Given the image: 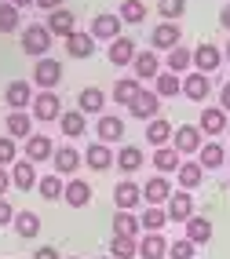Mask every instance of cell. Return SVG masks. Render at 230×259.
<instances>
[{
	"mask_svg": "<svg viewBox=\"0 0 230 259\" xmlns=\"http://www.w3.org/2000/svg\"><path fill=\"white\" fill-rule=\"evenodd\" d=\"M48 48H51V33H48V26L33 22V26L22 29V51H26V55L44 59V55H48Z\"/></svg>",
	"mask_w": 230,
	"mask_h": 259,
	"instance_id": "1",
	"label": "cell"
},
{
	"mask_svg": "<svg viewBox=\"0 0 230 259\" xmlns=\"http://www.w3.org/2000/svg\"><path fill=\"white\" fill-rule=\"evenodd\" d=\"M33 120H41V124H48V120H59L62 117V99L55 95V92H41V95H33Z\"/></svg>",
	"mask_w": 230,
	"mask_h": 259,
	"instance_id": "2",
	"label": "cell"
},
{
	"mask_svg": "<svg viewBox=\"0 0 230 259\" xmlns=\"http://www.w3.org/2000/svg\"><path fill=\"white\" fill-rule=\"evenodd\" d=\"M205 146V139H201V128H194V124H186V128H175L172 132V150L179 153V157H194Z\"/></svg>",
	"mask_w": 230,
	"mask_h": 259,
	"instance_id": "3",
	"label": "cell"
},
{
	"mask_svg": "<svg viewBox=\"0 0 230 259\" xmlns=\"http://www.w3.org/2000/svg\"><path fill=\"white\" fill-rule=\"evenodd\" d=\"M62 80V66L55 59H37V66H33V84H41V92H55V84Z\"/></svg>",
	"mask_w": 230,
	"mask_h": 259,
	"instance_id": "4",
	"label": "cell"
},
{
	"mask_svg": "<svg viewBox=\"0 0 230 259\" xmlns=\"http://www.w3.org/2000/svg\"><path fill=\"white\" fill-rule=\"evenodd\" d=\"M190 55H194V70H198V73H212V70H219V66H223V51L216 48V44H198V48H194L190 51Z\"/></svg>",
	"mask_w": 230,
	"mask_h": 259,
	"instance_id": "5",
	"label": "cell"
},
{
	"mask_svg": "<svg viewBox=\"0 0 230 259\" xmlns=\"http://www.w3.org/2000/svg\"><path fill=\"white\" fill-rule=\"evenodd\" d=\"M88 33H92L95 40H117V37H121V15H110V11L95 15Z\"/></svg>",
	"mask_w": 230,
	"mask_h": 259,
	"instance_id": "6",
	"label": "cell"
},
{
	"mask_svg": "<svg viewBox=\"0 0 230 259\" xmlns=\"http://www.w3.org/2000/svg\"><path fill=\"white\" fill-rule=\"evenodd\" d=\"M165 212H168V219H175V223H186V219L194 215V197H190V190H172Z\"/></svg>",
	"mask_w": 230,
	"mask_h": 259,
	"instance_id": "7",
	"label": "cell"
},
{
	"mask_svg": "<svg viewBox=\"0 0 230 259\" xmlns=\"http://www.w3.org/2000/svg\"><path fill=\"white\" fill-rule=\"evenodd\" d=\"M132 70H135V80H154L157 73H161V59H157V51H135L132 59Z\"/></svg>",
	"mask_w": 230,
	"mask_h": 259,
	"instance_id": "8",
	"label": "cell"
},
{
	"mask_svg": "<svg viewBox=\"0 0 230 259\" xmlns=\"http://www.w3.org/2000/svg\"><path fill=\"white\" fill-rule=\"evenodd\" d=\"M179 40H183V29L175 22H161L154 29V37H150L154 51H172V48H179Z\"/></svg>",
	"mask_w": 230,
	"mask_h": 259,
	"instance_id": "9",
	"label": "cell"
},
{
	"mask_svg": "<svg viewBox=\"0 0 230 259\" xmlns=\"http://www.w3.org/2000/svg\"><path fill=\"white\" fill-rule=\"evenodd\" d=\"M157 110H161V99H157L154 92H139V95L132 99V106H128V113H132L135 120H154Z\"/></svg>",
	"mask_w": 230,
	"mask_h": 259,
	"instance_id": "10",
	"label": "cell"
},
{
	"mask_svg": "<svg viewBox=\"0 0 230 259\" xmlns=\"http://www.w3.org/2000/svg\"><path fill=\"white\" fill-rule=\"evenodd\" d=\"M179 92L186 95V99H194V102H201V99H208V92H212V80L205 77V73H186L183 80H179Z\"/></svg>",
	"mask_w": 230,
	"mask_h": 259,
	"instance_id": "11",
	"label": "cell"
},
{
	"mask_svg": "<svg viewBox=\"0 0 230 259\" xmlns=\"http://www.w3.org/2000/svg\"><path fill=\"white\" fill-rule=\"evenodd\" d=\"M95 132H99V139L95 143H117L121 135H125V120L121 117H113V113H99V124H95Z\"/></svg>",
	"mask_w": 230,
	"mask_h": 259,
	"instance_id": "12",
	"label": "cell"
},
{
	"mask_svg": "<svg viewBox=\"0 0 230 259\" xmlns=\"http://www.w3.org/2000/svg\"><path fill=\"white\" fill-rule=\"evenodd\" d=\"M226 113L219 110V106H208V110H201V120H198V128H201V135H212V139H216V135H223L226 132Z\"/></svg>",
	"mask_w": 230,
	"mask_h": 259,
	"instance_id": "13",
	"label": "cell"
},
{
	"mask_svg": "<svg viewBox=\"0 0 230 259\" xmlns=\"http://www.w3.org/2000/svg\"><path fill=\"white\" fill-rule=\"evenodd\" d=\"M92 51H95V37H92V33L73 29V33L66 37V55H69V59H88Z\"/></svg>",
	"mask_w": 230,
	"mask_h": 259,
	"instance_id": "14",
	"label": "cell"
},
{
	"mask_svg": "<svg viewBox=\"0 0 230 259\" xmlns=\"http://www.w3.org/2000/svg\"><path fill=\"white\" fill-rule=\"evenodd\" d=\"M62 201L69 204V208H84V204L92 201V186H88L84 179H69L62 186Z\"/></svg>",
	"mask_w": 230,
	"mask_h": 259,
	"instance_id": "15",
	"label": "cell"
},
{
	"mask_svg": "<svg viewBox=\"0 0 230 259\" xmlns=\"http://www.w3.org/2000/svg\"><path fill=\"white\" fill-rule=\"evenodd\" d=\"M139 201H143V190H139L135 183L125 179V183H117V186H113V204H117L121 212H132Z\"/></svg>",
	"mask_w": 230,
	"mask_h": 259,
	"instance_id": "16",
	"label": "cell"
},
{
	"mask_svg": "<svg viewBox=\"0 0 230 259\" xmlns=\"http://www.w3.org/2000/svg\"><path fill=\"white\" fill-rule=\"evenodd\" d=\"M77 29V15L73 11H51L48 15V33H51V37H69V33H73Z\"/></svg>",
	"mask_w": 230,
	"mask_h": 259,
	"instance_id": "17",
	"label": "cell"
},
{
	"mask_svg": "<svg viewBox=\"0 0 230 259\" xmlns=\"http://www.w3.org/2000/svg\"><path fill=\"white\" fill-rule=\"evenodd\" d=\"M168 197H172V183L165 179V176H154L146 186H143V201H150V204H168Z\"/></svg>",
	"mask_w": 230,
	"mask_h": 259,
	"instance_id": "18",
	"label": "cell"
},
{
	"mask_svg": "<svg viewBox=\"0 0 230 259\" xmlns=\"http://www.w3.org/2000/svg\"><path fill=\"white\" fill-rule=\"evenodd\" d=\"M51 161H55V171H59V176H73V171L81 168V153H77L73 146H55Z\"/></svg>",
	"mask_w": 230,
	"mask_h": 259,
	"instance_id": "19",
	"label": "cell"
},
{
	"mask_svg": "<svg viewBox=\"0 0 230 259\" xmlns=\"http://www.w3.org/2000/svg\"><path fill=\"white\" fill-rule=\"evenodd\" d=\"M4 99H8V106H11V110H26L29 102H33L29 80H11V84H8V92H4Z\"/></svg>",
	"mask_w": 230,
	"mask_h": 259,
	"instance_id": "20",
	"label": "cell"
},
{
	"mask_svg": "<svg viewBox=\"0 0 230 259\" xmlns=\"http://www.w3.org/2000/svg\"><path fill=\"white\" fill-rule=\"evenodd\" d=\"M11 186H19V190H33L37 186V168H33V161H15L11 164Z\"/></svg>",
	"mask_w": 230,
	"mask_h": 259,
	"instance_id": "21",
	"label": "cell"
},
{
	"mask_svg": "<svg viewBox=\"0 0 230 259\" xmlns=\"http://www.w3.org/2000/svg\"><path fill=\"white\" fill-rule=\"evenodd\" d=\"M51 153H55V143H51L48 135H29L26 139V161L37 164V161H48Z\"/></svg>",
	"mask_w": 230,
	"mask_h": 259,
	"instance_id": "22",
	"label": "cell"
},
{
	"mask_svg": "<svg viewBox=\"0 0 230 259\" xmlns=\"http://www.w3.org/2000/svg\"><path fill=\"white\" fill-rule=\"evenodd\" d=\"M113 164L125 171V176H132V171L143 168V150H139V146H121V150L113 153Z\"/></svg>",
	"mask_w": 230,
	"mask_h": 259,
	"instance_id": "23",
	"label": "cell"
},
{
	"mask_svg": "<svg viewBox=\"0 0 230 259\" xmlns=\"http://www.w3.org/2000/svg\"><path fill=\"white\" fill-rule=\"evenodd\" d=\"M8 135L11 139H29L33 135V117L26 110H11L8 113Z\"/></svg>",
	"mask_w": 230,
	"mask_h": 259,
	"instance_id": "24",
	"label": "cell"
},
{
	"mask_svg": "<svg viewBox=\"0 0 230 259\" xmlns=\"http://www.w3.org/2000/svg\"><path fill=\"white\" fill-rule=\"evenodd\" d=\"M84 161H88V168L106 171V168H113V153H110V146H106V143H92V146L84 150Z\"/></svg>",
	"mask_w": 230,
	"mask_h": 259,
	"instance_id": "25",
	"label": "cell"
},
{
	"mask_svg": "<svg viewBox=\"0 0 230 259\" xmlns=\"http://www.w3.org/2000/svg\"><path fill=\"white\" fill-rule=\"evenodd\" d=\"M139 255H143V259H165V255H168L165 234H146L143 241H139Z\"/></svg>",
	"mask_w": 230,
	"mask_h": 259,
	"instance_id": "26",
	"label": "cell"
},
{
	"mask_svg": "<svg viewBox=\"0 0 230 259\" xmlns=\"http://www.w3.org/2000/svg\"><path fill=\"white\" fill-rule=\"evenodd\" d=\"M132 59H135V40H128V37L110 40V62L113 66H132Z\"/></svg>",
	"mask_w": 230,
	"mask_h": 259,
	"instance_id": "27",
	"label": "cell"
},
{
	"mask_svg": "<svg viewBox=\"0 0 230 259\" xmlns=\"http://www.w3.org/2000/svg\"><path fill=\"white\" fill-rule=\"evenodd\" d=\"M102 106H106V92L102 88H84L77 95V110L81 113H102Z\"/></svg>",
	"mask_w": 230,
	"mask_h": 259,
	"instance_id": "28",
	"label": "cell"
},
{
	"mask_svg": "<svg viewBox=\"0 0 230 259\" xmlns=\"http://www.w3.org/2000/svg\"><path fill=\"white\" fill-rule=\"evenodd\" d=\"M208 237H212V223L205 215H190L186 219V241L190 245H205Z\"/></svg>",
	"mask_w": 230,
	"mask_h": 259,
	"instance_id": "29",
	"label": "cell"
},
{
	"mask_svg": "<svg viewBox=\"0 0 230 259\" xmlns=\"http://www.w3.org/2000/svg\"><path fill=\"white\" fill-rule=\"evenodd\" d=\"M59 128H62L66 139H77V135H84V132H88V128H84V113H81V110H62Z\"/></svg>",
	"mask_w": 230,
	"mask_h": 259,
	"instance_id": "30",
	"label": "cell"
},
{
	"mask_svg": "<svg viewBox=\"0 0 230 259\" xmlns=\"http://www.w3.org/2000/svg\"><path fill=\"white\" fill-rule=\"evenodd\" d=\"M201 176H205V168L198 161H183L179 168H175V179H179L183 190H194V186H201Z\"/></svg>",
	"mask_w": 230,
	"mask_h": 259,
	"instance_id": "31",
	"label": "cell"
},
{
	"mask_svg": "<svg viewBox=\"0 0 230 259\" xmlns=\"http://www.w3.org/2000/svg\"><path fill=\"white\" fill-rule=\"evenodd\" d=\"M15 234L19 237H37L41 234V215L37 212H15Z\"/></svg>",
	"mask_w": 230,
	"mask_h": 259,
	"instance_id": "32",
	"label": "cell"
},
{
	"mask_svg": "<svg viewBox=\"0 0 230 259\" xmlns=\"http://www.w3.org/2000/svg\"><path fill=\"white\" fill-rule=\"evenodd\" d=\"M183 161H179V153H175L172 146H157L154 153V168H157V176H168V171H175Z\"/></svg>",
	"mask_w": 230,
	"mask_h": 259,
	"instance_id": "33",
	"label": "cell"
},
{
	"mask_svg": "<svg viewBox=\"0 0 230 259\" xmlns=\"http://www.w3.org/2000/svg\"><path fill=\"white\" fill-rule=\"evenodd\" d=\"M223 161H226V150L219 143H205L198 150V164L201 168H223Z\"/></svg>",
	"mask_w": 230,
	"mask_h": 259,
	"instance_id": "34",
	"label": "cell"
},
{
	"mask_svg": "<svg viewBox=\"0 0 230 259\" xmlns=\"http://www.w3.org/2000/svg\"><path fill=\"white\" fill-rule=\"evenodd\" d=\"M143 92L139 88V80L135 77H121L117 84H113V102H121V106H132V99Z\"/></svg>",
	"mask_w": 230,
	"mask_h": 259,
	"instance_id": "35",
	"label": "cell"
},
{
	"mask_svg": "<svg viewBox=\"0 0 230 259\" xmlns=\"http://www.w3.org/2000/svg\"><path fill=\"white\" fill-rule=\"evenodd\" d=\"M165 223H168V212H165V208H157V204H150V208L139 215V227H143L146 234H161Z\"/></svg>",
	"mask_w": 230,
	"mask_h": 259,
	"instance_id": "36",
	"label": "cell"
},
{
	"mask_svg": "<svg viewBox=\"0 0 230 259\" xmlns=\"http://www.w3.org/2000/svg\"><path fill=\"white\" fill-rule=\"evenodd\" d=\"M190 66H194V55H190V48H172L168 51V73H175V77H179V73H186L190 70Z\"/></svg>",
	"mask_w": 230,
	"mask_h": 259,
	"instance_id": "37",
	"label": "cell"
},
{
	"mask_svg": "<svg viewBox=\"0 0 230 259\" xmlns=\"http://www.w3.org/2000/svg\"><path fill=\"white\" fill-rule=\"evenodd\" d=\"M172 132H175V128L168 124L165 117H154V120H150V128H146V139H150L154 146H168V139H172Z\"/></svg>",
	"mask_w": 230,
	"mask_h": 259,
	"instance_id": "38",
	"label": "cell"
},
{
	"mask_svg": "<svg viewBox=\"0 0 230 259\" xmlns=\"http://www.w3.org/2000/svg\"><path fill=\"white\" fill-rule=\"evenodd\" d=\"M154 95L157 99H172V95H179V77H175V73H157L154 77Z\"/></svg>",
	"mask_w": 230,
	"mask_h": 259,
	"instance_id": "39",
	"label": "cell"
},
{
	"mask_svg": "<svg viewBox=\"0 0 230 259\" xmlns=\"http://www.w3.org/2000/svg\"><path fill=\"white\" fill-rule=\"evenodd\" d=\"M110 255H113V259H135V255H139V241H135V237H117V234H113Z\"/></svg>",
	"mask_w": 230,
	"mask_h": 259,
	"instance_id": "40",
	"label": "cell"
},
{
	"mask_svg": "<svg viewBox=\"0 0 230 259\" xmlns=\"http://www.w3.org/2000/svg\"><path fill=\"white\" fill-rule=\"evenodd\" d=\"M113 234H117V237H135V234H139V215L117 212V215H113Z\"/></svg>",
	"mask_w": 230,
	"mask_h": 259,
	"instance_id": "41",
	"label": "cell"
},
{
	"mask_svg": "<svg viewBox=\"0 0 230 259\" xmlns=\"http://www.w3.org/2000/svg\"><path fill=\"white\" fill-rule=\"evenodd\" d=\"M146 19V4L143 0H125V4H121V22H143Z\"/></svg>",
	"mask_w": 230,
	"mask_h": 259,
	"instance_id": "42",
	"label": "cell"
},
{
	"mask_svg": "<svg viewBox=\"0 0 230 259\" xmlns=\"http://www.w3.org/2000/svg\"><path fill=\"white\" fill-rule=\"evenodd\" d=\"M19 29V8L0 0V33H15Z\"/></svg>",
	"mask_w": 230,
	"mask_h": 259,
	"instance_id": "43",
	"label": "cell"
},
{
	"mask_svg": "<svg viewBox=\"0 0 230 259\" xmlns=\"http://www.w3.org/2000/svg\"><path fill=\"white\" fill-rule=\"evenodd\" d=\"M62 186H66V183H62L59 176H44V179L37 183V190H41L44 201H59V197H62Z\"/></svg>",
	"mask_w": 230,
	"mask_h": 259,
	"instance_id": "44",
	"label": "cell"
},
{
	"mask_svg": "<svg viewBox=\"0 0 230 259\" xmlns=\"http://www.w3.org/2000/svg\"><path fill=\"white\" fill-rule=\"evenodd\" d=\"M157 11H161L165 22H175V19L186 11V0H157Z\"/></svg>",
	"mask_w": 230,
	"mask_h": 259,
	"instance_id": "45",
	"label": "cell"
},
{
	"mask_svg": "<svg viewBox=\"0 0 230 259\" xmlns=\"http://www.w3.org/2000/svg\"><path fill=\"white\" fill-rule=\"evenodd\" d=\"M194 248H198V245H190L186 237L183 241H168V255L172 259H194Z\"/></svg>",
	"mask_w": 230,
	"mask_h": 259,
	"instance_id": "46",
	"label": "cell"
},
{
	"mask_svg": "<svg viewBox=\"0 0 230 259\" xmlns=\"http://www.w3.org/2000/svg\"><path fill=\"white\" fill-rule=\"evenodd\" d=\"M15 157H19L15 139H11V135H4V139H0V168H4V164H15Z\"/></svg>",
	"mask_w": 230,
	"mask_h": 259,
	"instance_id": "47",
	"label": "cell"
},
{
	"mask_svg": "<svg viewBox=\"0 0 230 259\" xmlns=\"http://www.w3.org/2000/svg\"><path fill=\"white\" fill-rule=\"evenodd\" d=\"M11 219H15V208H11L8 201H0V227H8Z\"/></svg>",
	"mask_w": 230,
	"mask_h": 259,
	"instance_id": "48",
	"label": "cell"
},
{
	"mask_svg": "<svg viewBox=\"0 0 230 259\" xmlns=\"http://www.w3.org/2000/svg\"><path fill=\"white\" fill-rule=\"evenodd\" d=\"M219 110H223V113H230V80L219 88Z\"/></svg>",
	"mask_w": 230,
	"mask_h": 259,
	"instance_id": "49",
	"label": "cell"
},
{
	"mask_svg": "<svg viewBox=\"0 0 230 259\" xmlns=\"http://www.w3.org/2000/svg\"><path fill=\"white\" fill-rule=\"evenodd\" d=\"M33 259H62L55 248H51V245H44V248H37V252H33Z\"/></svg>",
	"mask_w": 230,
	"mask_h": 259,
	"instance_id": "50",
	"label": "cell"
},
{
	"mask_svg": "<svg viewBox=\"0 0 230 259\" xmlns=\"http://www.w3.org/2000/svg\"><path fill=\"white\" fill-rule=\"evenodd\" d=\"M33 4H37L41 11H59V8H62V0H33Z\"/></svg>",
	"mask_w": 230,
	"mask_h": 259,
	"instance_id": "51",
	"label": "cell"
},
{
	"mask_svg": "<svg viewBox=\"0 0 230 259\" xmlns=\"http://www.w3.org/2000/svg\"><path fill=\"white\" fill-rule=\"evenodd\" d=\"M8 190H11V171L0 168V194H8Z\"/></svg>",
	"mask_w": 230,
	"mask_h": 259,
	"instance_id": "52",
	"label": "cell"
},
{
	"mask_svg": "<svg viewBox=\"0 0 230 259\" xmlns=\"http://www.w3.org/2000/svg\"><path fill=\"white\" fill-rule=\"evenodd\" d=\"M219 26H223V29H230V4L219 11Z\"/></svg>",
	"mask_w": 230,
	"mask_h": 259,
	"instance_id": "53",
	"label": "cell"
},
{
	"mask_svg": "<svg viewBox=\"0 0 230 259\" xmlns=\"http://www.w3.org/2000/svg\"><path fill=\"white\" fill-rule=\"evenodd\" d=\"M8 4H15V8L22 11V8H33V0H8Z\"/></svg>",
	"mask_w": 230,
	"mask_h": 259,
	"instance_id": "54",
	"label": "cell"
},
{
	"mask_svg": "<svg viewBox=\"0 0 230 259\" xmlns=\"http://www.w3.org/2000/svg\"><path fill=\"white\" fill-rule=\"evenodd\" d=\"M223 59H226V62H230V40H226V51H223Z\"/></svg>",
	"mask_w": 230,
	"mask_h": 259,
	"instance_id": "55",
	"label": "cell"
},
{
	"mask_svg": "<svg viewBox=\"0 0 230 259\" xmlns=\"http://www.w3.org/2000/svg\"><path fill=\"white\" fill-rule=\"evenodd\" d=\"M226 164H230V153H226Z\"/></svg>",
	"mask_w": 230,
	"mask_h": 259,
	"instance_id": "56",
	"label": "cell"
},
{
	"mask_svg": "<svg viewBox=\"0 0 230 259\" xmlns=\"http://www.w3.org/2000/svg\"><path fill=\"white\" fill-rule=\"evenodd\" d=\"M226 132H230V120H226Z\"/></svg>",
	"mask_w": 230,
	"mask_h": 259,
	"instance_id": "57",
	"label": "cell"
},
{
	"mask_svg": "<svg viewBox=\"0 0 230 259\" xmlns=\"http://www.w3.org/2000/svg\"><path fill=\"white\" fill-rule=\"evenodd\" d=\"M106 259H113V255H106Z\"/></svg>",
	"mask_w": 230,
	"mask_h": 259,
	"instance_id": "58",
	"label": "cell"
},
{
	"mask_svg": "<svg viewBox=\"0 0 230 259\" xmlns=\"http://www.w3.org/2000/svg\"><path fill=\"white\" fill-rule=\"evenodd\" d=\"M69 259H77V255H69Z\"/></svg>",
	"mask_w": 230,
	"mask_h": 259,
	"instance_id": "59",
	"label": "cell"
},
{
	"mask_svg": "<svg viewBox=\"0 0 230 259\" xmlns=\"http://www.w3.org/2000/svg\"><path fill=\"white\" fill-rule=\"evenodd\" d=\"M226 4H230V0H226Z\"/></svg>",
	"mask_w": 230,
	"mask_h": 259,
	"instance_id": "60",
	"label": "cell"
}]
</instances>
